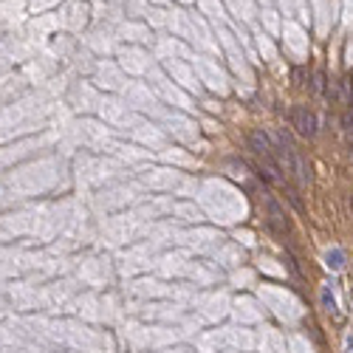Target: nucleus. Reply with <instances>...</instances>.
<instances>
[{
	"label": "nucleus",
	"mask_w": 353,
	"mask_h": 353,
	"mask_svg": "<svg viewBox=\"0 0 353 353\" xmlns=\"http://www.w3.org/2000/svg\"><path fill=\"white\" fill-rule=\"evenodd\" d=\"M263 203H266V212H268V218H266L268 229L277 232V235H286V232H288V221H286V215H283L280 203L268 195V192H263Z\"/></svg>",
	"instance_id": "nucleus-1"
},
{
	"label": "nucleus",
	"mask_w": 353,
	"mask_h": 353,
	"mask_svg": "<svg viewBox=\"0 0 353 353\" xmlns=\"http://www.w3.org/2000/svg\"><path fill=\"white\" fill-rule=\"evenodd\" d=\"M291 124H294L302 136H314L316 133V119L308 108H294V111H291Z\"/></svg>",
	"instance_id": "nucleus-2"
},
{
	"label": "nucleus",
	"mask_w": 353,
	"mask_h": 353,
	"mask_svg": "<svg viewBox=\"0 0 353 353\" xmlns=\"http://www.w3.org/2000/svg\"><path fill=\"white\" fill-rule=\"evenodd\" d=\"M322 305H325L328 311L339 320V308H336V302H334V297H331V291H328V288H322Z\"/></svg>",
	"instance_id": "nucleus-3"
},
{
	"label": "nucleus",
	"mask_w": 353,
	"mask_h": 353,
	"mask_svg": "<svg viewBox=\"0 0 353 353\" xmlns=\"http://www.w3.org/2000/svg\"><path fill=\"white\" fill-rule=\"evenodd\" d=\"M328 266H331V268H342V266H345V255H342L339 249L328 252Z\"/></svg>",
	"instance_id": "nucleus-4"
},
{
	"label": "nucleus",
	"mask_w": 353,
	"mask_h": 353,
	"mask_svg": "<svg viewBox=\"0 0 353 353\" xmlns=\"http://www.w3.org/2000/svg\"><path fill=\"white\" fill-rule=\"evenodd\" d=\"M347 353H353V350H347Z\"/></svg>",
	"instance_id": "nucleus-5"
}]
</instances>
